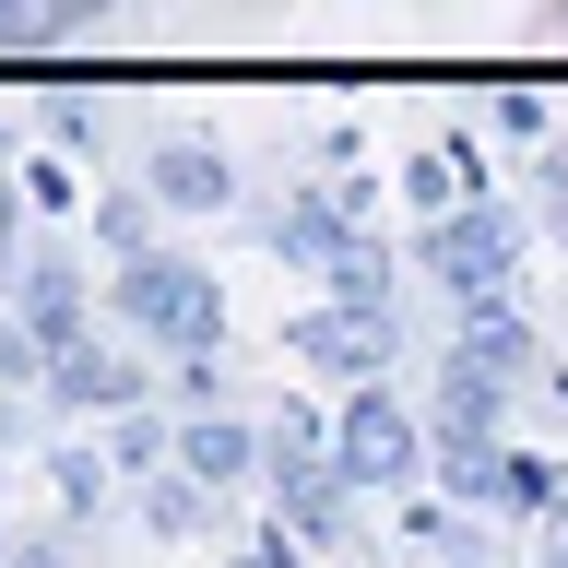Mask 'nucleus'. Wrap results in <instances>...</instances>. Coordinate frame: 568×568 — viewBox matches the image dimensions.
<instances>
[{
	"instance_id": "f257e3e1",
	"label": "nucleus",
	"mask_w": 568,
	"mask_h": 568,
	"mask_svg": "<svg viewBox=\"0 0 568 568\" xmlns=\"http://www.w3.org/2000/svg\"><path fill=\"white\" fill-rule=\"evenodd\" d=\"M106 0H0V48H48V36H83Z\"/></svg>"
}]
</instances>
